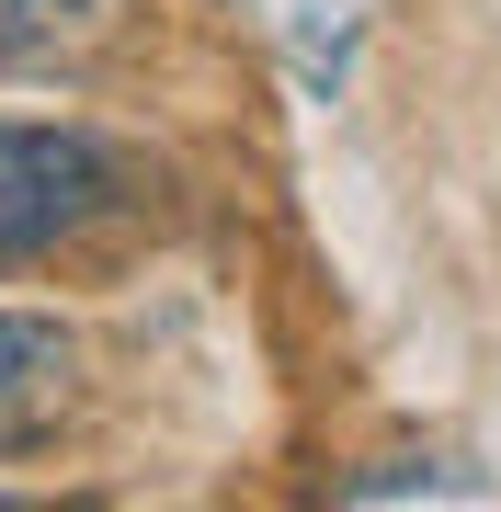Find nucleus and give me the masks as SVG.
<instances>
[{"label": "nucleus", "instance_id": "nucleus-1", "mask_svg": "<svg viewBox=\"0 0 501 512\" xmlns=\"http://www.w3.org/2000/svg\"><path fill=\"white\" fill-rule=\"evenodd\" d=\"M114 148H92L80 126H0V262H35L69 228H92L114 205Z\"/></svg>", "mask_w": 501, "mask_h": 512}, {"label": "nucleus", "instance_id": "nucleus-2", "mask_svg": "<svg viewBox=\"0 0 501 512\" xmlns=\"http://www.w3.org/2000/svg\"><path fill=\"white\" fill-rule=\"evenodd\" d=\"M69 376H80V365H69V330L0 308V456H23V444L69 410Z\"/></svg>", "mask_w": 501, "mask_h": 512}, {"label": "nucleus", "instance_id": "nucleus-3", "mask_svg": "<svg viewBox=\"0 0 501 512\" xmlns=\"http://www.w3.org/2000/svg\"><path fill=\"white\" fill-rule=\"evenodd\" d=\"M126 23V0H0V69H35V57H80Z\"/></svg>", "mask_w": 501, "mask_h": 512}, {"label": "nucleus", "instance_id": "nucleus-4", "mask_svg": "<svg viewBox=\"0 0 501 512\" xmlns=\"http://www.w3.org/2000/svg\"><path fill=\"white\" fill-rule=\"evenodd\" d=\"M342 501H479V478L456 456H388V467H353Z\"/></svg>", "mask_w": 501, "mask_h": 512}]
</instances>
